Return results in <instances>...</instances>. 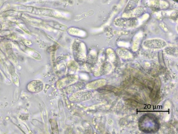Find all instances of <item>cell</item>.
Segmentation results:
<instances>
[{"label": "cell", "instance_id": "1", "mask_svg": "<svg viewBox=\"0 0 178 134\" xmlns=\"http://www.w3.org/2000/svg\"><path fill=\"white\" fill-rule=\"evenodd\" d=\"M114 24L118 27L130 29L138 26L139 22L136 17H124L117 18Z\"/></svg>", "mask_w": 178, "mask_h": 134}, {"label": "cell", "instance_id": "2", "mask_svg": "<svg viewBox=\"0 0 178 134\" xmlns=\"http://www.w3.org/2000/svg\"><path fill=\"white\" fill-rule=\"evenodd\" d=\"M145 47L151 49H161L167 46L166 41L163 39L154 38L147 39L143 42Z\"/></svg>", "mask_w": 178, "mask_h": 134}, {"label": "cell", "instance_id": "3", "mask_svg": "<svg viewBox=\"0 0 178 134\" xmlns=\"http://www.w3.org/2000/svg\"><path fill=\"white\" fill-rule=\"evenodd\" d=\"M92 96V93L89 90H83L74 93L69 98L73 102H82L89 100Z\"/></svg>", "mask_w": 178, "mask_h": 134}, {"label": "cell", "instance_id": "4", "mask_svg": "<svg viewBox=\"0 0 178 134\" xmlns=\"http://www.w3.org/2000/svg\"><path fill=\"white\" fill-rule=\"evenodd\" d=\"M43 88V83L40 80H35L32 81L28 84L27 88L29 92L37 93L41 92Z\"/></svg>", "mask_w": 178, "mask_h": 134}, {"label": "cell", "instance_id": "5", "mask_svg": "<svg viewBox=\"0 0 178 134\" xmlns=\"http://www.w3.org/2000/svg\"><path fill=\"white\" fill-rule=\"evenodd\" d=\"M140 0H129L123 11V13L127 16L131 12L137 8Z\"/></svg>", "mask_w": 178, "mask_h": 134}, {"label": "cell", "instance_id": "6", "mask_svg": "<svg viewBox=\"0 0 178 134\" xmlns=\"http://www.w3.org/2000/svg\"><path fill=\"white\" fill-rule=\"evenodd\" d=\"M150 5L152 10L157 11L160 9V0H149Z\"/></svg>", "mask_w": 178, "mask_h": 134}, {"label": "cell", "instance_id": "7", "mask_svg": "<svg viewBox=\"0 0 178 134\" xmlns=\"http://www.w3.org/2000/svg\"><path fill=\"white\" fill-rule=\"evenodd\" d=\"M85 86V84L83 82H79L76 84H74L73 86H71L72 89L71 90V93H74L79 91V90L83 89Z\"/></svg>", "mask_w": 178, "mask_h": 134}]
</instances>
